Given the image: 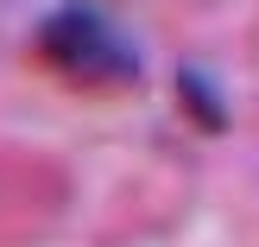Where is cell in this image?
<instances>
[{
    "label": "cell",
    "instance_id": "6da1fadb",
    "mask_svg": "<svg viewBox=\"0 0 259 247\" xmlns=\"http://www.w3.org/2000/svg\"><path fill=\"white\" fill-rule=\"evenodd\" d=\"M38 57H45L57 76L82 83V89H120V83L139 76V57L126 51V38L114 32L95 7H63V13H51L45 32H38Z\"/></svg>",
    "mask_w": 259,
    "mask_h": 247
}]
</instances>
